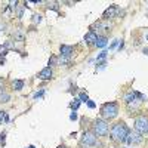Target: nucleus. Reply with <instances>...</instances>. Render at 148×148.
I'll return each instance as SVG.
<instances>
[{"mask_svg":"<svg viewBox=\"0 0 148 148\" xmlns=\"http://www.w3.org/2000/svg\"><path fill=\"white\" fill-rule=\"evenodd\" d=\"M5 114H6V113L0 111V125H2V121H3V119H5Z\"/></svg>","mask_w":148,"mask_h":148,"instance_id":"a878e982","label":"nucleus"},{"mask_svg":"<svg viewBox=\"0 0 148 148\" xmlns=\"http://www.w3.org/2000/svg\"><path fill=\"white\" fill-rule=\"evenodd\" d=\"M56 64H58V58H56V56H50V58H49V68L54 67V65H56Z\"/></svg>","mask_w":148,"mask_h":148,"instance_id":"dca6fc26","label":"nucleus"},{"mask_svg":"<svg viewBox=\"0 0 148 148\" xmlns=\"http://www.w3.org/2000/svg\"><path fill=\"white\" fill-rule=\"evenodd\" d=\"M7 54V49L5 48V46H2V45H0V56H5Z\"/></svg>","mask_w":148,"mask_h":148,"instance_id":"aec40b11","label":"nucleus"},{"mask_svg":"<svg viewBox=\"0 0 148 148\" xmlns=\"http://www.w3.org/2000/svg\"><path fill=\"white\" fill-rule=\"evenodd\" d=\"M40 21H42V15H37V13L33 15V22H34V24H37V22H40Z\"/></svg>","mask_w":148,"mask_h":148,"instance_id":"a211bd4d","label":"nucleus"},{"mask_svg":"<svg viewBox=\"0 0 148 148\" xmlns=\"http://www.w3.org/2000/svg\"><path fill=\"white\" fill-rule=\"evenodd\" d=\"M119 114V104L117 102H107L101 107V116L105 120H111Z\"/></svg>","mask_w":148,"mask_h":148,"instance_id":"f03ea898","label":"nucleus"},{"mask_svg":"<svg viewBox=\"0 0 148 148\" xmlns=\"http://www.w3.org/2000/svg\"><path fill=\"white\" fill-rule=\"evenodd\" d=\"M79 99H80V102H88V101H89V96H88V93H80Z\"/></svg>","mask_w":148,"mask_h":148,"instance_id":"f3484780","label":"nucleus"},{"mask_svg":"<svg viewBox=\"0 0 148 148\" xmlns=\"http://www.w3.org/2000/svg\"><path fill=\"white\" fill-rule=\"evenodd\" d=\"M135 98H136V92H133V90L125 95V101H126L127 104H132V102H135V101H136Z\"/></svg>","mask_w":148,"mask_h":148,"instance_id":"9b49d317","label":"nucleus"},{"mask_svg":"<svg viewBox=\"0 0 148 148\" xmlns=\"http://www.w3.org/2000/svg\"><path fill=\"white\" fill-rule=\"evenodd\" d=\"M24 88V80H15L13 82V89L15 90H21Z\"/></svg>","mask_w":148,"mask_h":148,"instance_id":"4468645a","label":"nucleus"},{"mask_svg":"<svg viewBox=\"0 0 148 148\" xmlns=\"http://www.w3.org/2000/svg\"><path fill=\"white\" fill-rule=\"evenodd\" d=\"M58 148H65V147H64V145H61V147H58Z\"/></svg>","mask_w":148,"mask_h":148,"instance_id":"7c9ffc66","label":"nucleus"},{"mask_svg":"<svg viewBox=\"0 0 148 148\" xmlns=\"http://www.w3.org/2000/svg\"><path fill=\"white\" fill-rule=\"evenodd\" d=\"M141 141H142V136L136 130H130L127 135V139H126V142H129V144H139Z\"/></svg>","mask_w":148,"mask_h":148,"instance_id":"423d86ee","label":"nucleus"},{"mask_svg":"<svg viewBox=\"0 0 148 148\" xmlns=\"http://www.w3.org/2000/svg\"><path fill=\"white\" fill-rule=\"evenodd\" d=\"M107 43H108L107 37H99L98 36V40H96V43H95V46H96V48H105Z\"/></svg>","mask_w":148,"mask_h":148,"instance_id":"f8f14e48","label":"nucleus"},{"mask_svg":"<svg viewBox=\"0 0 148 148\" xmlns=\"http://www.w3.org/2000/svg\"><path fill=\"white\" fill-rule=\"evenodd\" d=\"M5 136H6V133L3 132V133H0V141H2V139H5Z\"/></svg>","mask_w":148,"mask_h":148,"instance_id":"c85d7f7f","label":"nucleus"},{"mask_svg":"<svg viewBox=\"0 0 148 148\" xmlns=\"http://www.w3.org/2000/svg\"><path fill=\"white\" fill-rule=\"evenodd\" d=\"M108 123L105 120H102V119H98V120H95V123H93V133L96 135V136H105L108 133Z\"/></svg>","mask_w":148,"mask_h":148,"instance_id":"7ed1b4c3","label":"nucleus"},{"mask_svg":"<svg viewBox=\"0 0 148 148\" xmlns=\"http://www.w3.org/2000/svg\"><path fill=\"white\" fill-rule=\"evenodd\" d=\"M24 9H25V6H19V7H18V18H22Z\"/></svg>","mask_w":148,"mask_h":148,"instance_id":"412c9836","label":"nucleus"},{"mask_svg":"<svg viewBox=\"0 0 148 148\" xmlns=\"http://www.w3.org/2000/svg\"><path fill=\"white\" fill-rule=\"evenodd\" d=\"M70 107H71V110H73V111H76L77 108L80 107V99H74L71 104H70Z\"/></svg>","mask_w":148,"mask_h":148,"instance_id":"2eb2a0df","label":"nucleus"},{"mask_svg":"<svg viewBox=\"0 0 148 148\" xmlns=\"http://www.w3.org/2000/svg\"><path fill=\"white\" fill-rule=\"evenodd\" d=\"M28 148H36V147H34V145H30V147H28Z\"/></svg>","mask_w":148,"mask_h":148,"instance_id":"c756f323","label":"nucleus"},{"mask_svg":"<svg viewBox=\"0 0 148 148\" xmlns=\"http://www.w3.org/2000/svg\"><path fill=\"white\" fill-rule=\"evenodd\" d=\"M117 43H119V40H116V42H114V43H113V45H111V49H114V48H116V46H117Z\"/></svg>","mask_w":148,"mask_h":148,"instance_id":"cd10ccee","label":"nucleus"},{"mask_svg":"<svg viewBox=\"0 0 148 148\" xmlns=\"http://www.w3.org/2000/svg\"><path fill=\"white\" fill-rule=\"evenodd\" d=\"M96 40H98V36H96V33H95V31H89L84 36V42L86 43H90V45H95Z\"/></svg>","mask_w":148,"mask_h":148,"instance_id":"1a4fd4ad","label":"nucleus"},{"mask_svg":"<svg viewBox=\"0 0 148 148\" xmlns=\"http://www.w3.org/2000/svg\"><path fill=\"white\" fill-rule=\"evenodd\" d=\"M61 50V56H65V58H70L73 55V52H74V48L73 46H68V45H62L59 48Z\"/></svg>","mask_w":148,"mask_h":148,"instance_id":"6e6552de","label":"nucleus"},{"mask_svg":"<svg viewBox=\"0 0 148 148\" xmlns=\"http://www.w3.org/2000/svg\"><path fill=\"white\" fill-rule=\"evenodd\" d=\"M11 101V95L6 92H0V104H6Z\"/></svg>","mask_w":148,"mask_h":148,"instance_id":"ddd939ff","label":"nucleus"},{"mask_svg":"<svg viewBox=\"0 0 148 148\" xmlns=\"http://www.w3.org/2000/svg\"><path fill=\"white\" fill-rule=\"evenodd\" d=\"M43 93H45V89H42L40 92H37V93H34V98H40V96H43Z\"/></svg>","mask_w":148,"mask_h":148,"instance_id":"4be33fe9","label":"nucleus"},{"mask_svg":"<svg viewBox=\"0 0 148 148\" xmlns=\"http://www.w3.org/2000/svg\"><path fill=\"white\" fill-rule=\"evenodd\" d=\"M107 54H108V52H107V50H104V52H101V54L98 55V58H96V61H101V59H105V56H107Z\"/></svg>","mask_w":148,"mask_h":148,"instance_id":"6ab92c4d","label":"nucleus"},{"mask_svg":"<svg viewBox=\"0 0 148 148\" xmlns=\"http://www.w3.org/2000/svg\"><path fill=\"white\" fill-rule=\"evenodd\" d=\"M82 144L83 145H88V147L95 145V144H96V135H95L93 132H90V130L83 132V135H82Z\"/></svg>","mask_w":148,"mask_h":148,"instance_id":"39448f33","label":"nucleus"},{"mask_svg":"<svg viewBox=\"0 0 148 148\" xmlns=\"http://www.w3.org/2000/svg\"><path fill=\"white\" fill-rule=\"evenodd\" d=\"M129 132H130V129L123 121H119V123L113 125V127H111V138L114 139V141H119V142H126Z\"/></svg>","mask_w":148,"mask_h":148,"instance_id":"f257e3e1","label":"nucleus"},{"mask_svg":"<svg viewBox=\"0 0 148 148\" xmlns=\"http://www.w3.org/2000/svg\"><path fill=\"white\" fill-rule=\"evenodd\" d=\"M135 130L141 135L148 132V119L145 116H138L135 119Z\"/></svg>","mask_w":148,"mask_h":148,"instance_id":"20e7f679","label":"nucleus"},{"mask_svg":"<svg viewBox=\"0 0 148 148\" xmlns=\"http://www.w3.org/2000/svg\"><path fill=\"white\" fill-rule=\"evenodd\" d=\"M52 74H54V73H52V68L48 67V68H43L42 71L39 73L37 77H39L40 80H50L52 79Z\"/></svg>","mask_w":148,"mask_h":148,"instance_id":"0eeeda50","label":"nucleus"},{"mask_svg":"<svg viewBox=\"0 0 148 148\" xmlns=\"http://www.w3.org/2000/svg\"><path fill=\"white\" fill-rule=\"evenodd\" d=\"M70 120H77V114H76V111H73L71 114H70Z\"/></svg>","mask_w":148,"mask_h":148,"instance_id":"b1692460","label":"nucleus"},{"mask_svg":"<svg viewBox=\"0 0 148 148\" xmlns=\"http://www.w3.org/2000/svg\"><path fill=\"white\" fill-rule=\"evenodd\" d=\"M88 107H89V108H95L96 105H95V102H93V101H88Z\"/></svg>","mask_w":148,"mask_h":148,"instance_id":"393cba45","label":"nucleus"},{"mask_svg":"<svg viewBox=\"0 0 148 148\" xmlns=\"http://www.w3.org/2000/svg\"><path fill=\"white\" fill-rule=\"evenodd\" d=\"M48 9H55V11H58V5H56V3H52V5L48 6Z\"/></svg>","mask_w":148,"mask_h":148,"instance_id":"5701e85b","label":"nucleus"},{"mask_svg":"<svg viewBox=\"0 0 148 148\" xmlns=\"http://www.w3.org/2000/svg\"><path fill=\"white\" fill-rule=\"evenodd\" d=\"M116 12H117V6L114 5V6H111V7H108V9L104 12V15H102V18H113V16L116 15Z\"/></svg>","mask_w":148,"mask_h":148,"instance_id":"9d476101","label":"nucleus"},{"mask_svg":"<svg viewBox=\"0 0 148 148\" xmlns=\"http://www.w3.org/2000/svg\"><path fill=\"white\" fill-rule=\"evenodd\" d=\"M2 89H3V79L0 77V90H2Z\"/></svg>","mask_w":148,"mask_h":148,"instance_id":"bb28decb","label":"nucleus"}]
</instances>
